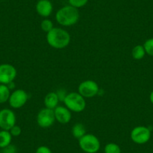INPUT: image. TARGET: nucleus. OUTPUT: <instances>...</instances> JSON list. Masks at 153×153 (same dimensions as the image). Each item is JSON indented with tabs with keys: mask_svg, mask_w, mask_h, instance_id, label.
<instances>
[{
	"mask_svg": "<svg viewBox=\"0 0 153 153\" xmlns=\"http://www.w3.org/2000/svg\"><path fill=\"white\" fill-rule=\"evenodd\" d=\"M47 42L54 49H64L71 42V35L65 29L59 27H54L47 33Z\"/></svg>",
	"mask_w": 153,
	"mask_h": 153,
	"instance_id": "f257e3e1",
	"label": "nucleus"
},
{
	"mask_svg": "<svg viewBox=\"0 0 153 153\" xmlns=\"http://www.w3.org/2000/svg\"><path fill=\"white\" fill-rule=\"evenodd\" d=\"M56 20L62 26H71L76 24L80 19V13L77 8L71 5L62 7L56 13Z\"/></svg>",
	"mask_w": 153,
	"mask_h": 153,
	"instance_id": "f03ea898",
	"label": "nucleus"
},
{
	"mask_svg": "<svg viewBox=\"0 0 153 153\" xmlns=\"http://www.w3.org/2000/svg\"><path fill=\"white\" fill-rule=\"evenodd\" d=\"M63 102L68 109L74 113H80L83 111L86 106L85 98H83L79 92H76L68 93Z\"/></svg>",
	"mask_w": 153,
	"mask_h": 153,
	"instance_id": "7ed1b4c3",
	"label": "nucleus"
},
{
	"mask_svg": "<svg viewBox=\"0 0 153 153\" xmlns=\"http://www.w3.org/2000/svg\"><path fill=\"white\" fill-rule=\"evenodd\" d=\"M79 146L85 153H97L101 149V142L95 135L86 134L79 139Z\"/></svg>",
	"mask_w": 153,
	"mask_h": 153,
	"instance_id": "20e7f679",
	"label": "nucleus"
},
{
	"mask_svg": "<svg viewBox=\"0 0 153 153\" xmlns=\"http://www.w3.org/2000/svg\"><path fill=\"white\" fill-rule=\"evenodd\" d=\"M130 137L134 143L143 145L149 141L151 138V130L146 126H137L132 129Z\"/></svg>",
	"mask_w": 153,
	"mask_h": 153,
	"instance_id": "39448f33",
	"label": "nucleus"
},
{
	"mask_svg": "<svg viewBox=\"0 0 153 153\" xmlns=\"http://www.w3.org/2000/svg\"><path fill=\"white\" fill-rule=\"evenodd\" d=\"M17 75V69L14 65L8 63L0 65V84L8 85L12 83Z\"/></svg>",
	"mask_w": 153,
	"mask_h": 153,
	"instance_id": "423d86ee",
	"label": "nucleus"
},
{
	"mask_svg": "<svg viewBox=\"0 0 153 153\" xmlns=\"http://www.w3.org/2000/svg\"><path fill=\"white\" fill-rule=\"evenodd\" d=\"M17 123V117L12 110L4 108L0 110V128L9 131Z\"/></svg>",
	"mask_w": 153,
	"mask_h": 153,
	"instance_id": "0eeeda50",
	"label": "nucleus"
},
{
	"mask_svg": "<svg viewBox=\"0 0 153 153\" xmlns=\"http://www.w3.org/2000/svg\"><path fill=\"white\" fill-rule=\"evenodd\" d=\"M56 121L53 110L45 107L42 109L37 115V123L38 126L43 128L51 127Z\"/></svg>",
	"mask_w": 153,
	"mask_h": 153,
	"instance_id": "6e6552de",
	"label": "nucleus"
},
{
	"mask_svg": "<svg viewBox=\"0 0 153 153\" xmlns=\"http://www.w3.org/2000/svg\"><path fill=\"white\" fill-rule=\"evenodd\" d=\"M99 92L98 83L92 80H84L78 86V92L85 98H90L96 96Z\"/></svg>",
	"mask_w": 153,
	"mask_h": 153,
	"instance_id": "1a4fd4ad",
	"label": "nucleus"
},
{
	"mask_svg": "<svg viewBox=\"0 0 153 153\" xmlns=\"http://www.w3.org/2000/svg\"><path fill=\"white\" fill-rule=\"evenodd\" d=\"M29 95L25 90L21 89H15L11 93L8 99V104L11 108L20 109L27 102Z\"/></svg>",
	"mask_w": 153,
	"mask_h": 153,
	"instance_id": "9d476101",
	"label": "nucleus"
},
{
	"mask_svg": "<svg viewBox=\"0 0 153 153\" xmlns=\"http://www.w3.org/2000/svg\"><path fill=\"white\" fill-rule=\"evenodd\" d=\"M56 121L62 125L68 124L72 117L71 111L65 106H57L53 110Z\"/></svg>",
	"mask_w": 153,
	"mask_h": 153,
	"instance_id": "9b49d317",
	"label": "nucleus"
},
{
	"mask_svg": "<svg viewBox=\"0 0 153 153\" xmlns=\"http://www.w3.org/2000/svg\"><path fill=\"white\" fill-rule=\"evenodd\" d=\"M35 9L38 15L47 18L53 13V5L50 0H39L36 3Z\"/></svg>",
	"mask_w": 153,
	"mask_h": 153,
	"instance_id": "f8f14e48",
	"label": "nucleus"
},
{
	"mask_svg": "<svg viewBox=\"0 0 153 153\" xmlns=\"http://www.w3.org/2000/svg\"><path fill=\"white\" fill-rule=\"evenodd\" d=\"M59 99L58 98L56 92H51L47 94L44 99V104L46 108L54 110L57 106H59Z\"/></svg>",
	"mask_w": 153,
	"mask_h": 153,
	"instance_id": "ddd939ff",
	"label": "nucleus"
},
{
	"mask_svg": "<svg viewBox=\"0 0 153 153\" xmlns=\"http://www.w3.org/2000/svg\"><path fill=\"white\" fill-rule=\"evenodd\" d=\"M12 137L9 131H0V149H3L11 144Z\"/></svg>",
	"mask_w": 153,
	"mask_h": 153,
	"instance_id": "4468645a",
	"label": "nucleus"
},
{
	"mask_svg": "<svg viewBox=\"0 0 153 153\" xmlns=\"http://www.w3.org/2000/svg\"><path fill=\"white\" fill-rule=\"evenodd\" d=\"M71 133L74 137L79 140L86 134V128L82 123H76L72 127Z\"/></svg>",
	"mask_w": 153,
	"mask_h": 153,
	"instance_id": "2eb2a0df",
	"label": "nucleus"
},
{
	"mask_svg": "<svg viewBox=\"0 0 153 153\" xmlns=\"http://www.w3.org/2000/svg\"><path fill=\"white\" fill-rule=\"evenodd\" d=\"M11 93V89L7 85L0 84V104H4L8 101Z\"/></svg>",
	"mask_w": 153,
	"mask_h": 153,
	"instance_id": "dca6fc26",
	"label": "nucleus"
},
{
	"mask_svg": "<svg viewBox=\"0 0 153 153\" xmlns=\"http://www.w3.org/2000/svg\"><path fill=\"white\" fill-rule=\"evenodd\" d=\"M146 51L144 49L143 45H136L131 51V56L133 59L136 60H140L145 56Z\"/></svg>",
	"mask_w": 153,
	"mask_h": 153,
	"instance_id": "f3484780",
	"label": "nucleus"
},
{
	"mask_svg": "<svg viewBox=\"0 0 153 153\" xmlns=\"http://www.w3.org/2000/svg\"><path fill=\"white\" fill-rule=\"evenodd\" d=\"M104 153H122L121 148L115 143H109L106 144L104 148Z\"/></svg>",
	"mask_w": 153,
	"mask_h": 153,
	"instance_id": "a211bd4d",
	"label": "nucleus"
},
{
	"mask_svg": "<svg viewBox=\"0 0 153 153\" xmlns=\"http://www.w3.org/2000/svg\"><path fill=\"white\" fill-rule=\"evenodd\" d=\"M54 28L53 23L52 20H51L50 19L45 18V20H43L41 23V29L45 32L46 33H48L50 31L52 30Z\"/></svg>",
	"mask_w": 153,
	"mask_h": 153,
	"instance_id": "6ab92c4d",
	"label": "nucleus"
},
{
	"mask_svg": "<svg viewBox=\"0 0 153 153\" xmlns=\"http://www.w3.org/2000/svg\"><path fill=\"white\" fill-rule=\"evenodd\" d=\"M143 47L146 51V53L153 56V38L147 39L143 44Z\"/></svg>",
	"mask_w": 153,
	"mask_h": 153,
	"instance_id": "aec40b11",
	"label": "nucleus"
},
{
	"mask_svg": "<svg viewBox=\"0 0 153 153\" xmlns=\"http://www.w3.org/2000/svg\"><path fill=\"white\" fill-rule=\"evenodd\" d=\"M68 1L69 5L77 9L84 7L89 2V0H68Z\"/></svg>",
	"mask_w": 153,
	"mask_h": 153,
	"instance_id": "412c9836",
	"label": "nucleus"
},
{
	"mask_svg": "<svg viewBox=\"0 0 153 153\" xmlns=\"http://www.w3.org/2000/svg\"><path fill=\"white\" fill-rule=\"evenodd\" d=\"M17 149L13 144H10L8 146L5 147L3 149H1L0 153H17Z\"/></svg>",
	"mask_w": 153,
	"mask_h": 153,
	"instance_id": "4be33fe9",
	"label": "nucleus"
},
{
	"mask_svg": "<svg viewBox=\"0 0 153 153\" xmlns=\"http://www.w3.org/2000/svg\"><path fill=\"white\" fill-rule=\"evenodd\" d=\"M9 131L10 133H11V134L12 135V137H19L21 134L22 129L20 126L15 125V126H14L11 129H10Z\"/></svg>",
	"mask_w": 153,
	"mask_h": 153,
	"instance_id": "5701e85b",
	"label": "nucleus"
},
{
	"mask_svg": "<svg viewBox=\"0 0 153 153\" xmlns=\"http://www.w3.org/2000/svg\"><path fill=\"white\" fill-rule=\"evenodd\" d=\"M35 153H53L51 149L47 146H41L38 147L35 151Z\"/></svg>",
	"mask_w": 153,
	"mask_h": 153,
	"instance_id": "b1692460",
	"label": "nucleus"
},
{
	"mask_svg": "<svg viewBox=\"0 0 153 153\" xmlns=\"http://www.w3.org/2000/svg\"><path fill=\"white\" fill-rule=\"evenodd\" d=\"M56 94L58 95V98L59 99V101H64L66 95H67V92L63 89H59L56 91Z\"/></svg>",
	"mask_w": 153,
	"mask_h": 153,
	"instance_id": "393cba45",
	"label": "nucleus"
},
{
	"mask_svg": "<svg viewBox=\"0 0 153 153\" xmlns=\"http://www.w3.org/2000/svg\"><path fill=\"white\" fill-rule=\"evenodd\" d=\"M149 100H150V101H151L152 104H153V91H152V92H151V93H150V95H149Z\"/></svg>",
	"mask_w": 153,
	"mask_h": 153,
	"instance_id": "a878e982",
	"label": "nucleus"
},
{
	"mask_svg": "<svg viewBox=\"0 0 153 153\" xmlns=\"http://www.w3.org/2000/svg\"><path fill=\"white\" fill-rule=\"evenodd\" d=\"M38 1H39V0H38Z\"/></svg>",
	"mask_w": 153,
	"mask_h": 153,
	"instance_id": "bb28decb",
	"label": "nucleus"
}]
</instances>
